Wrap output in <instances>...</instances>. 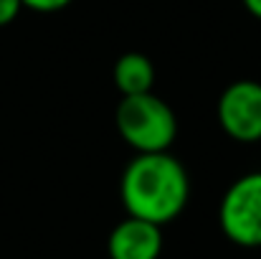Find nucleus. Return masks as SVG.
I'll use <instances>...</instances> for the list:
<instances>
[{
  "mask_svg": "<svg viewBox=\"0 0 261 259\" xmlns=\"http://www.w3.org/2000/svg\"><path fill=\"white\" fill-rule=\"evenodd\" d=\"M112 82L122 97L147 94L155 86V64L140 51H127L114 61Z\"/></svg>",
  "mask_w": 261,
  "mask_h": 259,
  "instance_id": "obj_6",
  "label": "nucleus"
},
{
  "mask_svg": "<svg viewBox=\"0 0 261 259\" xmlns=\"http://www.w3.org/2000/svg\"><path fill=\"white\" fill-rule=\"evenodd\" d=\"M218 125L236 143L261 140V82H231L218 97Z\"/></svg>",
  "mask_w": 261,
  "mask_h": 259,
  "instance_id": "obj_4",
  "label": "nucleus"
},
{
  "mask_svg": "<svg viewBox=\"0 0 261 259\" xmlns=\"http://www.w3.org/2000/svg\"><path fill=\"white\" fill-rule=\"evenodd\" d=\"M119 137L135 153H165L177 137L173 107L155 91L122 97L114 112Z\"/></svg>",
  "mask_w": 261,
  "mask_h": 259,
  "instance_id": "obj_2",
  "label": "nucleus"
},
{
  "mask_svg": "<svg viewBox=\"0 0 261 259\" xmlns=\"http://www.w3.org/2000/svg\"><path fill=\"white\" fill-rule=\"evenodd\" d=\"M20 10H23V3L20 0H0V28L3 26H10L18 18Z\"/></svg>",
  "mask_w": 261,
  "mask_h": 259,
  "instance_id": "obj_8",
  "label": "nucleus"
},
{
  "mask_svg": "<svg viewBox=\"0 0 261 259\" xmlns=\"http://www.w3.org/2000/svg\"><path fill=\"white\" fill-rule=\"evenodd\" d=\"M244 3V8L256 18V20H261V0H241Z\"/></svg>",
  "mask_w": 261,
  "mask_h": 259,
  "instance_id": "obj_9",
  "label": "nucleus"
},
{
  "mask_svg": "<svg viewBox=\"0 0 261 259\" xmlns=\"http://www.w3.org/2000/svg\"><path fill=\"white\" fill-rule=\"evenodd\" d=\"M107 254L109 259H158L163 254V226L127 216L109 231Z\"/></svg>",
  "mask_w": 261,
  "mask_h": 259,
  "instance_id": "obj_5",
  "label": "nucleus"
},
{
  "mask_svg": "<svg viewBox=\"0 0 261 259\" xmlns=\"http://www.w3.org/2000/svg\"><path fill=\"white\" fill-rule=\"evenodd\" d=\"M218 224L226 239L239 247H261V171L236 178L218 206Z\"/></svg>",
  "mask_w": 261,
  "mask_h": 259,
  "instance_id": "obj_3",
  "label": "nucleus"
},
{
  "mask_svg": "<svg viewBox=\"0 0 261 259\" xmlns=\"http://www.w3.org/2000/svg\"><path fill=\"white\" fill-rule=\"evenodd\" d=\"M119 196L127 216L170 224L182 214L190 198V180L185 166L165 153H135L119 180Z\"/></svg>",
  "mask_w": 261,
  "mask_h": 259,
  "instance_id": "obj_1",
  "label": "nucleus"
},
{
  "mask_svg": "<svg viewBox=\"0 0 261 259\" xmlns=\"http://www.w3.org/2000/svg\"><path fill=\"white\" fill-rule=\"evenodd\" d=\"M23 8L28 10H36V13H56V10H64L66 5H71L74 0H20Z\"/></svg>",
  "mask_w": 261,
  "mask_h": 259,
  "instance_id": "obj_7",
  "label": "nucleus"
}]
</instances>
